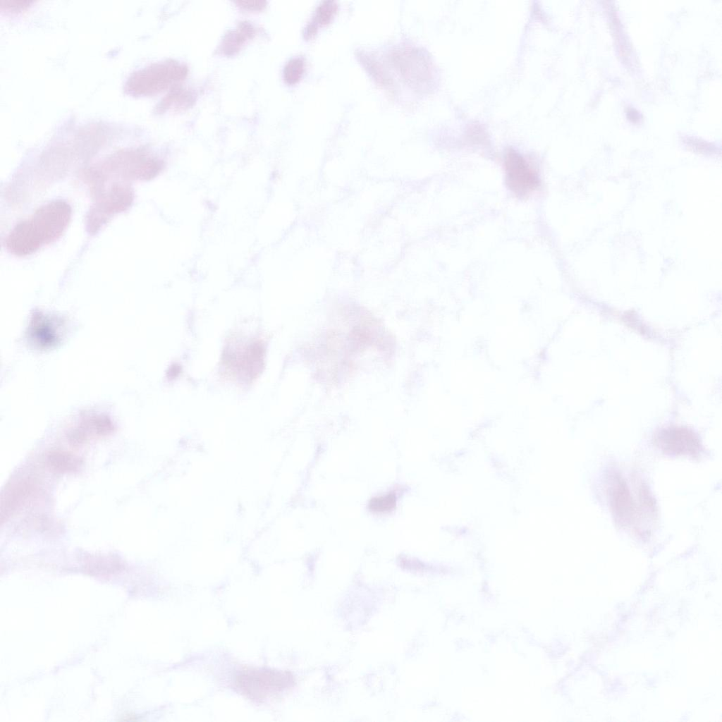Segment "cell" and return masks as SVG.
Segmentation results:
<instances>
[{
  "mask_svg": "<svg viewBox=\"0 0 722 722\" xmlns=\"http://www.w3.org/2000/svg\"><path fill=\"white\" fill-rule=\"evenodd\" d=\"M305 68V61L302 57L295 56L292 58L286 64L283 69V78L288 84L297 82L301 78Z\"/></svg>",
  "mask_w": 722,
  "mask_h": 722,
  "instance_id": "5bb4252c",
  "label": "cell"
},
{
  "mask_svg": "<svg viewBox=\"0 0 722 722\" xmlns=\"http://www.w3.org/2000/svg\"><path fill=\"white\" fill-rule=\"evenodd\" d=\"M630 114L631 116H629V118L630 119H632V121H634V120L636 121V120H637L639 118L638 112L637 111L634 110V109H630L628 111V115H630Z\"/></svg>",
  "mask_w": 722,
  "mask_h": 722,
  "instance_id": "e0dca14e",
  "label": "cell"
},
{
  "mask_svg": "<svg viewBox=\"0 0 722 722\" xmlns=\"http://www.w3.org/2000/svg\"><path fill=\"white\" fill-rule=\"evenodd\" d=\"M336 8L337 5L333 1H324L321 3L307 27L306 34L310 36L316 32L319 25L328 23L333 18Z\"/></svg>",
  "mask_w": 722,
  "mask_h": 722,
  "instance_id": "8fae6325",
  "label": "cell"
},
{
  "mask_svg": "<svg viewBox=\"0 0 722 722\" xmlns=\"http://www.w3.org/2000/svg\"><path fill=\"white\" fill-rule=\"evenodd\" d=\"M240 7L248 9V10H259L262 9L266 5V1H237Z\"/></svg>",
  "mask_w": 722,
  "mask_h": 722,
  "instance_id": "2e32d148",
  "label": "cell"
},
{
  "mask_svg": "<svg viewBox=\"0 0 722 722\" xmlns=\"http://www.w3.org/2000/svg\"><path fill=\"white\" fill-rule=\"evenodd\" d=\"M255 35V28L247 22L240 23L234 30L226 34L220 46L221 51L226 55H232Z\"/></svg>",
  "mask_w": 722,
  "mask_h": 722,
  "instance_id": "9c48e42d",
  "label": "cell"
},
{
  "mask_svg": "<svg viewBox=\"0 0 722 722\" xmlns=\"http://www.w3.org/2000/svg\"><path fill=\"white\" fill-rule=\"evenodd\" d=\"M656 443L669 455H695L699 452L701 445L698 438L685 429H668L660 432Z\"/></svg>",
  "mask_w": 722,
  "mask_h": 722,
  "instance_id": "52a82bcc",
  "label": "cell"
},
{
  "mask_svg": "<svg viewBox=\"0 0 722 722\" xmlns=\"http://www.w3.org/2000/svg\"><path fill=\"white\" fill-rule=\"evenodd\" d=\"M161 168V161L148 153L138 149L126 150L109 157L94 173L129 179H148L156 176Z\"/></svg>",
  "mask_w": 722,
  "mask_h": 722,
  "instance_id": "3957f363",
  "label": "cell"
},
{
  "mask_svg": "<svg viewBox=\"0 0 722 722\" xmlns=\"http://www.w3.org/2000/svg\"><path fill=\"white\" fill-rule=\"evenodd\" d=\"M195 99L194 95L188 90L177 88L171 91L161 102L159 108L162 110L178 109L188 107Z\"/></svg>",
  "mask_w": 722,
  "mask_h": 722,
  "instance_id": "4fadbf2b",
  "label": "cell"
},
{
  "mask_svg": "<svg viewBox=\"0 0 722 722\" xmlns=\"http://www.w3.org/2000/svg\"><path fill=\"white\" fill-rule=\"evenodd\" d=\"M133 200L128 185L115 183L98 195L87 216V230L95 233L114 214L127 209Z\"/></svg>",
  "mask_w": 722,
  "mask_h": 722,
  "instance_id": "277c9868",
  "label": "cell"
},
{
  "mask_svg": "<svg viewBox=\"0 0 722 722\" xmlns=\"http://www.w3.org/2000/svg\"><path fill=\"white\" fill-rule=\"evenodd\" d=\"M292 677L288 673L270 669H250L237 678L238 687L254 699H263L290 686Z\"/></svg>",
  "mask_w": 722,
  "mask_h": 722,
  "instance_id": "5b68a950",
  "label": "cell"
},
{
  "mask_svg": "<svg viewBox=\"0 0 722 722\" xmlns=\"http://www.w3.org/2000/svg\"><path fill=\"white\" fill-rule=\"evenodd\" d=\"M505 169L507 184L517 195H527L539 185L537 173L525 159L514 150H509L506 155Z\"/></svg>",
  "mask_w": 722,
  "mask_h": 722,
  "instance_id": "8992f818",
  "label": "cell"
},
{
  "mask_svg": "<svg viewBox=\"0 0 722 722\" xmlns=\"http://www.w3.org/2000/svg\"><path fill=\"white\" fill-rule=\"evenodd\" d=\"M396 505V497L393 494L374 498L369 503V508L373 511L384 512L391 510Z\"/></svg>",
  "mask_w": 722,
  "mask_h": 722,
  "instance_id": "9a60e30c",
  "label": "cell"
},
{
  "mask_svg": "<svg viewBox=\"0 0 722 722\" xmlns=\"http://www.w3.org/2000/svg\"><path fill=\"white\" fill-rule=\"evenodd\" d=\"M46 464L48 467L59 473H68L78 471L82 464V460L78 455L67 451H50L46 455Z\"/></svg>",
  "mask_w": 722,
  "mask_h": 722,
  "instance_id": "30bf717a",
  "label": "cell"
},
{
  "mask_svg": "<svg viewBox=\"0 0 722 722\" xmlns=\"http://www.w3.org/2000/svg\"><path fill=\"white\" fill-rule=\"evenodd\" d=\"M188 68L173 60L157 62L132 73L126 82V91L132 95H149L160 92L183 80Z\"/></svg>",
  "mask_w": 722,
  "mask_h": 722,
  "instance_id": "7a4b0ae2",
  "label": "cell"
},
{
  "mask_svg": "<svg viewBox=\"0 0 722 722\" xmlns=\"http://www.w3.org/2000/svg\"><path fill=\"white\" fill-rule=\"evenodd\" d=\"M613 506L618 517H630L632 509L631 497L624 482H618L613 491Z\"/></svg>",
  "mask_w": 722,
  "mask_h": 722,
  "instance_id": "7c38bea8",
  "label": "cell"
},
{
  "mask_svg": "<svg viewBox=\"0 0 722 722\" xmlns=\"http://www.w3.org/2000/svg\"><path fill=\"white\" fill-rule=\"evenodd\" d=\"M72 214L63 200H54L39 209L27 219L16 224L6 239V247L18 257L30 255L60 238Z\"/></svg>",
  "mask_w": 722,
  "mask_h": 722,
  "instance_id": "6da1fadb",
  "label": "cell"
},
{
  "mask_svg": "<svg viewBox=\"0 0 722 722\" xmlns=\"http://www.w3.org/2000/svg\"><path fill=\"white\" fill-rule=\"evenodd\" d=\"M30 480H18L6 488L1 500V521L3 522L25 502L33 490Z\"/></svg>",
  "mask_w": 722,
  "mask_h": 722,
  "instance_id": "ba28073f",
  "label": "cell"
}]
</instances>
